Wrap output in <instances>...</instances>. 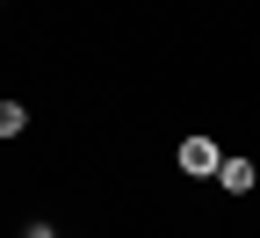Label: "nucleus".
<instances>
[{
  "label": "nucleus",
  "instance_id": "7ed1b4c3",
  "mask_svg": "<svg viewBox=\"0 0 260 238\" xmlns=\"http://www.w3.org/2000/svg\"><path fill=\"white\" fill-rule=\"evenodd\" d=\"M22 130H29V109L22 101H0V138H22Z\"/></svg>",
  "mask_w": 260,
  "mask_h": 238
},
{
  "label": "nucleus",
  "instance_id": "f257e3e1",
  "mask_svg": "<svg viewBox=\"0 0 260 238\" xmlns=\"http://www.w3.org/2000/svg\"><path fill=\"white\" fill-rule=\"evenodd\" d=\"M217 166H224L217 138H181V174H195V181H217Z\"/></svg>",
  "mask_w": 260,
  "mask_h": 238
},
{
  "label": "nucleus",
  "instance_id": "f03ea898",
  "mask_svg": "<svg viewBox=\"0 0 260 238\" xmlns=\"http://www.w3.org/2000/svg\"><path fill=\"white\" fill-rule=\"evenodd\" d=\"M253 181H260V166H253V159H224V166H217V188H224V195H246Z\"/></svg>",
  "mask_w": 260,
  "mask_h": 238
},
{
  "label": "nucleus",
  "instance_id": "20e7f679",
  "mask_svg": "<svg viewBox=\"0 0 260 238\" xmlns=\"http://www.w3.org/2000/svg\"><path fill=\"white\" fill-rule=\"evenodd\" d=\"M29 238H51V231H29Z\"/></svg>",
  "mask_w": 260,
  "mask_h": 238
}]
</instances>
